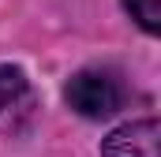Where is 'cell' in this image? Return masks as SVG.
<instances>
[{"mask_svg":"<svg viewBox=\"0 0 161 157\" xmlns=\"http://www.w3.org/2000/svg\"><path fill=\"white\" fill-rule=\"evenodd\" d=\"M161 142V123L154 116L150 120H135L116 127L105 142H101V157H161L158 154Z\"/></svg>","mask_w":161,"mask_h":157,"instance_id":"7a4b0ae2","label":"cell"},{"mask_svg":"<svg viewBox=\"0 0 161 157\" xmlns=\"http://www.w3.org/2000/svg\"><path fill=\"white\" fill-rule=\"evenodd\" d=\"M124 8L131 11V19L142 30H150V34L161 30V0H124Z\"/></svg>","mask_w":161,"mask_h":157,"instance_id":"277c9868","label":"cell"},{"mask_svg":"<svg viewBox=\"0 0 161 157\" xmlns=\"http://www.w3.org/2000/svg\"><path fill=\"white\" fill-rule=\"evenodd\" d=\"M23 94H26V75H23L19 68L0 64V112H4V109H11Z\"/></svg>","mask_w":161,"mask_h":157,"instance_id":"3957f363","label":"cell"},{"mask_svg":"<svg viewBox=\"0 0 161 157\" xmlns=\"http://www.w3.org/2000/svg\"><path fill=\"white\" fill-rule=\"evenodd\" d=\"M64 97H68V105L75 112H82V116H90V120L113 116L124 105V90L109 71H79L64 86Z\"/></svg>","mask_w":161,"mask_h":157,"instance_id":"6da1fadb","label":"cell"}]
</instances>
